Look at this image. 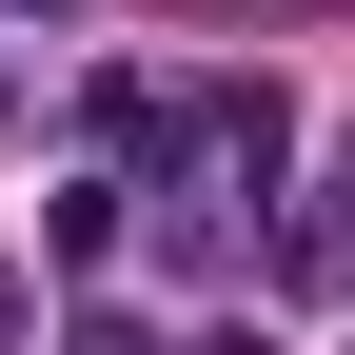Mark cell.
<instances>
[{"label": "cell", "mask_w": 355, "mask_h": 355, "mask_svg": "<svg viewBox=\"0 0 355 355\" xmlns=\"http://www.w3.org/2000/svg\"><path fill=\"white\" fill-rule=\"evenodd\" d=\"M20 336H40V277H0V355H20Z\"/></svg>", "instance_id": "6da1fadb"}, {"label": "cell", "mask_w": 355, "mask_h": 355, "mask_svg": "<svg viewBox=\"0 0 355 355\" xmlns=\"http://www.w3.org/2000/svg\"><path fill=\"white\" fill-rule=\"evenodd\" d=\"M198 355H277V336H237V316H217V336H198Z\"/></svg>", "instance_id": "7a4b0ae2"}, {"label": "cell", "mask_w": 355, "mask_h": 355, "mask_svg": "<svg viewBox=\"0 0 355 355\" xmlns=\"http://www.w3.org/2000/svg\"><path fill=\"white\" fill-rule=\"evenodd\" d=\"M0 119H20V60H0Z\"/></svg>", "instance_id": "3957f363"}]
</instances>
